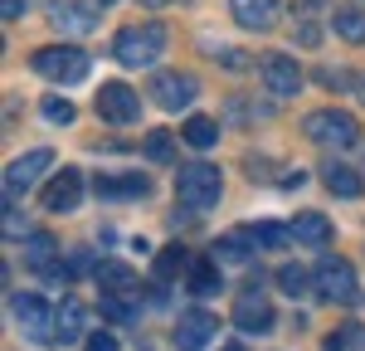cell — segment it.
Here are the masks:
<instances>
[{
  "mask_svg": "<svg viewBox=\"0 0 365 351\" xmlns=\"http://www.w3.org/2000/svg\"><path fill=\"white\" fill-rule=\"evenodd\" d=\"M166 25L161 20H141V25H127L113 34V58L122 68H151L156 58H166Z\"/></svg>",
  "mask_w": 365,
  "mask_h": 351,
  "instance_id": "obj_1",
  "label": "cell"
},
{
  "mask_svg": "<svg viewBox=\"0 0 365 351\" xmlns=\"http://www.w3.org/2000/svg\"><path fill=\"white\" fill-rule=\"evenodd\" d=\"M29 68H34L39 78H49V83H83L88 78V54L78 44H44V49H34Z\"/></svg>",
  "mask_w": 365,
  "mask_h": 351,
  "instance_id": "obj_2",
  "label": "cell"
},
{
  "mask_svg": "<svg viewBox=\"0 0 365 351\" xmlns=\"http://www.w3.org/2000/svg\"><path fill=\"white\" fill-rule=\"evenodd\" d=\"M302 137H312L317 146H356L361 142V122L346 108H317L302 117Z\"/></svg>",
  "mask_w": 365,
  "mask_h": 351,
  "instance_id": "obj_3",
  "label": "cell"
},
{
  "mask_svg": "<svg viewBox=\"0 0 365 351\" xmlns=\"http://www.w3.org/2000/svg\"><path fill=\"white\" fill-rule=\"evenodd\" d=\"M225 195V180L215 166H205V161H190L185 171L175 176V200L185 205V210H215Z\"/></svg>",
  "mask_w": 365,
  "mask_h": 351,
  "instance_id": "obj_4",
  "label": "cell"
},
{
  "mask_svg": "<svg viewBox=\"0 0 365 351\" xmlns=\"http://www.w3.org/2000/svg\"><path fill=\"white\" fill-rule=\"evenodd\" d=\"M317 273V297H327V302H341V307H356L361 302V278H356V268L336 254H327V259L312 268Z\"/></svg>",
  "mask_w": 365,
  "mask_h": 351,
  "instance_id": "obj_5",
  "label": "cell"
},
{
  "mask_svg": "<svg viewBox=\"0 0 365 351\" xmlns=\"http://www.w3.org/2000/svg\"><path fill=\"white\" fill-rule=\"evenodd\" d=\"M10 317L20 322V332H29L34 342H54L58 337V312L39 292H10Z\"/></svg>",
  "mask_w": 365,
  "mask_h": 351,
  "instance_id": "obj_6",
  "label": "cell"
},
{
  "mask_svg": "<svg viewBox=\"0 0 365 351\" xmlns=\"http://www.w3.org/2000/svg\"><path fill=\"white\" fill-rule=\"evenodd\" d=\"M146 98H156L166 113H185V108L200 98V78L195 73H180V68H161V73H151Z\"/></svg>",
  "mask_w": 365,
  "mask_h": 351,
  "instance_id": "obj_7",
  "label": "cell"
},
{
  "mask_svg": "<svg viewBox=\"0 0 365 351\" xmlns=\"http://www.w3.org/2000/svg\"><path fill=\"white\" fill-rule=\"evenodd\" d=\"M49 166H54V151H49V146H39V151H25L20 161H10V166H5V205L20 200L29 185L39 180V171H49Z\"/></svg>",
  "mask_w": 365,
  "mask_h": 351,
  "instance_id": "obj_8",
  "label": "cell"
},
{
  "mask_svg": "<svg viewBox=\"0 0 365 351\" xmlns=\"http://www.w3.org/2000/svg\"><path fill=\"white\" fill-rule=\"evenodd\" d=\"M258 68H263V83H268V93H278V98H297V88H302V63L292 54H263L258 58Z\"/></svg>",
  "mask_w": 365,
  "mask_h": 351,
  "instance_id": "obj_9",
  "label": "cell"
},
{
  "mask_svg": "<svg viewBox=\"0 0 365 351\" xmlns=\"http://www.w3.org/2000/svg\"><path fill=\"white\" fill-rule=\"evenodd\" d=\"M273 322H278V317H273V302L249 283V288L239 292V302H234V327H239V332H253V337H263V332H273Z\"/></svg>",
  "mask_w": 365,
  "mask_h": 351,
  "instance_id": "obj_10",
  "label": "cell"
},
{
  "mask_svg": "<svg viewBox=\"0 0 365 351\" xmlns=\"http://www.w3.org/2000/svg\"><path fill=\"white\" fill-rule=\"evenodd\" d=\"M215 332H220V317L215 312H205V307L180 312V322H175V347L180 351H210L215 347Z\"/></svg>",
  "mask_w": 365,
  "mask_h": 351,
  "instance_id": "obj_11",
  "label": "cell"
},
{
  "mask_svg": "<svg viewBox=\"0 0 365 351\" xmlns=\"http://www.w3.org/2000/svg\"><path fill=\"white\" fill-rule=\"evenodd\" d=\"M137 113H141V98L127 83H103V88H98V117H108L113 127L137 122Z\"/></svg>",
  "mask_w": 365,
  "mask_h": 351,
  "instance_id": "obj_12",
  "label": "cell"
},
{
  "mask_svg": "<svg viewBox=\"0 0 365 351\" xmlns=\"http://www.w3.org/2000/svg\"><path fill=\"white\" fill-rule=\"evenodd\" d=\"M78 200H83V171H58L49 185H44V210L49 215H68V210H78Z\"/></svg>",
  "mask_w": 365,
  "mask_h": 351,
  "instance_id": "obj_13",
  "label": "cell"
},
{
  "mask_svg": "<svg viewBox=\"0 0 365 351\" xmlns=\"http://www.w3.org/2000/svg\"><path fill=\"white\" fill-rule=\"evenodd\" d=\"M229 15L239 20L244 29H273L282 20V0H229Z\"/></svg>",
  "mask_w": 365,
  "mask_h": 351,
  "instance_id": "obj_14",
  "label": "cell"
},
{
  "mask_svg": "<svg viewBox=\"0 0 365 351\" xmlns=\"http://www.w3.org/2000/svg\"><path fill=\"white\" fill-rule=\"evenodd\" d=\"M93 283L108 297H127V292H137V273L122 259H103V263H93Z\"/></svg>",
  "mask_w": 365,
  "mask_h": 351,
  "instance_id": "obj_15",
  "label": "cell"
},
{
  "mask_svg": "<svg viewBox=\"0 0 365 351\" xmlns=\"http://www.w3.org/2000/svg\"><path fill=\"white\" fill-rule=\"evenodd\" d=\"M49 20H54L63 34H88V29L98 25V10H93L88 0H63V5L49 10Z\"/></svg>",
  "mask_w": 365,
  "mask_h": 351,
  "instance_id": "obj_16",
  "label": "cell"
},
{
  "mask_svg": "<svg viewBox=\"0 0 365 351\" xmlns=\"http://www.w3.org/2000/svg\"><path fill=\"white\" fill-rule=\"evenodd\" d=\"M93 190L108 200H141V195H151V180L146 176H98Z\"/></svg>",
  "mask_w": 365,
  "mask_h": 351,
  "instance_id": "obj_17",
  "label": "cell"
},
{
  "mask_svg": "<svg viewBox=\"0 0 365 351\" xmlns=\"http://www.w3.org/2000/svg\"><path fill=\"white\" fill-rule=\"evenodd\" d=\"M322 180H327V190L341 195V200H356L365 190V176L351 171V166H341V161H327V166H322Z\"/></svg>",
  "mask_w": 365,
  "mask_h": 351,
  "instance_id": "obj_18",
  "label": "cell"
},
{
  "mask_svg": "<svg viewBox=\"0 0 365 351\" xmlns=\"http://www.w3.org/2000/svg\"><path fill=\"white\" fill-rule=\"evenodd\" d=\"M88 307L78 302V297H68L63 307H58V342L63 347H73V342H88Z\"/></svg>",
  "mask_w": 365,
  "mask_h": 351,
  "instance_id": "obj_19",
  "label": "cell"
},
{
  "mask_svg": "<svg viewBox=\"0 0 365 351\" xmlns=\"http://www.w3.org/2000/svg\"><path fill=\"white\" fill-rule=\"evenodd\" d=\"M287 230H292V239H297V244H312V249L331 244V220H327V215H312V210H307V215H297Z\"/></svg>",
  "mask_w": 365,
  "mask_h": 351,
  "instance_id": "obj_20",
  "label": "cell"
},
{
  "mask_svg": "<svg viewBox=\"0 0 365 351\" xmlns=\"http://www.w3.org/2000/svg\"><path fill=\"white\" fill-rule=\"evenodd\" d=\"M253 249H258V244H253L249 225H244V230H229V234H220V239H215V259H220V263H244Z\"/></svg>",
  "mask_w": 365,
  "mask_h": 351,
  "instance_id": "obj_21",
  "label": "cell"
},
{
  "mask_svg": "<svg viewBox=\"0 0 365 351\" xmlns=\"http://www.w3.org/2000/svg\"><path fill=\"white\" fill-rule=\"evenodd\" d=\"M331 29H336L346 44H365V10L361 5H336L331 10Z\"/></svg>",
  "mask_w": 365,
  "mask_h": 351,
  "instance_id": "obj_22",
  "label": "cell"
},
{
  "mask_svg": "<svg viewBox=\"0 0 365 351\" xmlns=\"http://www.w3.org/2000/svg\"><path fill=\"white\" fill-rule=\"evenodd\" d=\"M180 142H185V146H195V151L215 146V142H220V122H215V117H205V113L185 117V127H180Z\"/></svg>",
  "mask_w": 365,
  "mask_h": 351,
  "instance_id": "obj_23",
  "label": "cell"
},
{
  "mask_svg": "<svg viewBox=\"0 0 365 351\" xmlns=\"http://www.w3.org/2000/svg\"><path fill=\"white\" fill-rule=\"evenodd\" d=\"M151 268H156V283H170V278H180V273L190 268V254H185L180 244H166V249L156 254V263H151Z\"/></svg>",
  "mask_w": 365,
  "mask_h": 351,
  "instance_id": "obj_24",
  "label": "cell"
},
{
  "mask_svg": "<svg viewBox=\"0 0 365 351\" xmlns=\"http://www.w3.org/2000/svg\"><path fill=\"white\" fill-rule=\"evenodd\" d=\"M278 288L287 292V297H307V292H317V273L297 268V263H282L278 268Z\"/></svg>",
  "mask_w": 365,
  "mask_h": 351,
  "instance_id": "obj_25",
  "label": "cell"
},
{
  "mask_svg": "<svg viewBox=\"0 0 365 351\" xmlns=\"http://www.w3.org/2000/svg\"><path fill=\"white\" fill-rule=\"evenodd\" d=\"M190 292H195V297H215V292H220V263L215 259L190 263Z\"/></svg>",
  "mask_w": 365,
  "mask_h": 351,
  "instance_id": "obj_26",
  "label": "cell"
},
{
  "mask_svg": "<svg viewBox=\"0 0 365 351\" xmlns=\"http://www.w3.org/2000/svg\"><path fill=\"white\" fill-rule=\"evenodd\" d=\"M322 351H365V327L361 322H346L331 337H322Z\"/></svg>",
  "mask_w": 365,
  "mask_h": 351,
  "instance_id": "obj_27",
  "label": "cell"
},
{
  "mask_svg": "<svg viewBox=\"0 0 365 351\" xmlns=\"http://www.w3.org/2000/svg\"><path fill=\"white\" fill-rule=\"evenodd\" d=\"M141 151H146L151 161H175V137H170L166 127H156V132H146V142H141Z\"/></svg>",
  "mask_w": 365,
  "mask_h": 351,
  "instance_id": "obj_28",
  "label": "cell"
},
{
  "mask_svg": "<svg viewBox=\"0 0 365 351\" xmlns=\"http://www.w3.org/2000/svg\"><path fill=\"white\" fill-rule=\"evenodd\" d=\"M253 244L258 249H282V244H292V230H282V225H249Z\"/></svg>",
  "mask_w": 365,
  "mask_h": 351,
  "instance_id": "obj_29",
  "label": "cell"
},
{
  "mask_svg": "<svg viewBox=\"0 0 365 351\" xmlns=\"http://www.w3.org/2000/svg\"><path fill=\"white\" fill-rule=\"evenodd\" d=\"M44 122L68 127V122H73V103H63V98H44Z\"/></svg>",
  "mask_w": 365,
  "mask_h": 351,
  "instance_id": "obj_30",
  "label": "cell"
},
{
  "mask_svg": "<svg viewBox=\"0 0 365 351\" xmlns=\"http://www.w3.org/2000/svg\"><path fill=\"white\" fill-rule=\"evenodd\" d=\"M98 307H103V317H108V322H132V317H137L122 297H108V292H103V302H98Z\"/></svg>",
  "mask_w": 365,
  "mask_h": 351,
  "instance_id": "obj_31",
  "label": "cell"
},
{
  "mask_svg": "<svg viewBox=\"0 0 365 351\" xmlns=\"http://www.w3.org/2000/svg\"><path fill=\"white\" fill-rule=\"evenodd\" d=\"M215 54H220V63H225L229 73H239V68H249V54H244V49H225V44H220Z\"/></svg>",
  "mask_w": 365,
  "mask_h": 351,
  "instance_id": "obj_32",
  "label": "cell"
},
{
  "mask_svg": "<svg viewBox=\"0 0 365 351\" xmlns=\"http://www.w3.org/2000/svg\"><path fill=\"white\" fill-rule=\"evenodd\" d=\"M83 351H117V337L113 332H93V337L83 342Z\"/></svg>",
  "mask_w": 365,
  "mask_h": 351,
  "instance_id": "obj_33",
  "label": "cell"
},
{
  "mask_svg": "<svg viewBox=\"0 0 365 351\" xmlns=\"http://www.w3.org/2000/svg\"><path fill=\"white\" fill-rule=\"evenodd\" d=\"M317 78H322L327 88H346V83H351V73H341V68H322Z\"/></svg>",
  "mask_w": 365,
  "mask_h": 351,
  "instance_id": "obj_34",
  "label": "cell"
},
{
  "mask_svg": "<svg viewBox=\"0 0 365 351\" xmlns=\"http://www.w3.org/2000/svg\"><path fill=\"white\" fill-rule=\"evenodd\" d=\"M0 15H5V20H20V15H25V0H0Z\"/></svg>",
  "mask_w": 365,
  "mask_h": 351,
  "instance_id": "obj_35",
  "label": "cell"
},
{
  "mask_svg": "<svg viewBox=\"0 0 365 351\" xmlns=\"http://www.w3.org/2000/svg\"><path fill=\"white\" fill-rule=\"evenodd\" d=\"M220 351H244V347H239V342H229V347H220Z\"/></svg>",
  "mask_w": 365,
  "mask_h": 351,
  "instance_id": "obj_36",
  "label": "cell"
},
{
  "mask_svg": "<svg viewBox=\"0 0 365 351\" xmlns=\"http://www.w3.org/2000/svg\"><path fill=\"white\" fill-rule=\"evenodd\" d=\"M141 5H166V0H141Z\"/></svg>",
  "mask_w": 365,
  "mask_h": 351,
  "instance_id": "obj_37",
  "label": "cell"
}]
</instances>
